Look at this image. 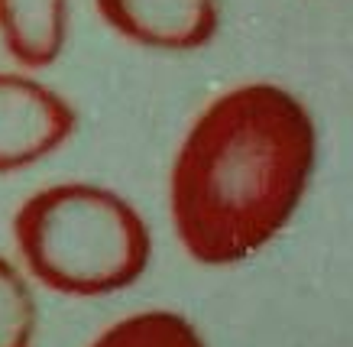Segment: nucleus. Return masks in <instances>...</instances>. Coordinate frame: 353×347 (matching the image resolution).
<instances>
[{
  "instance_id": "4",
  "label": "nucleus",
  "mask_w": 353,
  "mask_h": 347,
  "mask_svg": "<svg viewBox=\"0 0 353 347\" xmlns=\"http://www.w3.org/2000/svg\"><path fill=\"white\" fill-rule=\"evenodd\" d=\"M97 13L123 39L165 52L201 49L221 23L217 0H97Z\"/></svg>"
},
{
  "instance_id": "6",
  "label": "nucleus",
  "mask_w": 353,
  "mask_h": 347,
  "mask_svg": "<svg viewBox=\"0 0 353 347\" xmlns=\"http://www.w3.org/2000/svg\"><path fill=\"white\" fill-rule=\"evenodd\" d=\"M91 347H204V341L182 315L139 312L110 325Z\"/></svg>"
},
{
  "instance_id": "7",
  "label": "nucleus",
  "mask_w": 353,
  "mask_h": 347,
  "mask_svg": "<svg viewBox=\"0 0 353 347\" xmlns=\"http://www.w3.org/2000/svg\"><path fill=\"white\" fill-rule=\"evenodd\" d=\"M36 302L20 270L0 257V347H32Z\"/></svg>"
},
{
  "instance_id": "1",
  "label": "nucleus",
  "mask_w": 353,
  "mask_h": 347,
  "mask_svg": "<svg viewBox=\"0 0 353 347\" xmlns=\"http://www.w3.org/2000/svg\"><path fill=\"white\" fill-rule=\"evenodd\" d=\"M314 156V120L285 88L253 81L211 101L172 166V221L188 257L230 266L263 250L295 215Z\"/></svg>"
},
{
  "instance_id": "3",
  "label": "nucleus",
  "mask_w": 353,
  "mask_h": 347,
  "mask_svg": "<svg viewBox=\"0 0 353 347\" xmlns=\"http://www.w3.org/2000/svg\"><path fill=\"white\" fill-rule=\"evenodd\" d=\"M78 127L68 101L26 75L0 72V175L52 156Z\"/></svg>"
},
{
  "instance_id": "5",
  "label": "nucleus",
  "mask_w": 353,
  "mask_h": 347,
  "mask_svg": "<svg viewBox=\"0 0 353 347\" xmlns=\"http://www.w3.org/2000/svg\"><path fill=\"white\" fill-rule=\"evenodd\" d=\"M68 33V0H0V39L26 68L52 66Z\"/></svg>"
},
{
  "instance_id": "2",
  "label": "nucleus",
  "mask_w": 353,
  "mask_h": 347,
  "mask_svg": "<svg viewBox=\"0 0 353 347\" xmlns=\"http://www.w3.org/2000/svg\"><path fill=\"white\" fill-rule=\"evenodd\" d=\"M13 237L36 279L62 295H108L146 272L152 237L139 211L110 188L49 185L26 198Z\"/></svg>"
}]
</instances>
